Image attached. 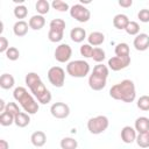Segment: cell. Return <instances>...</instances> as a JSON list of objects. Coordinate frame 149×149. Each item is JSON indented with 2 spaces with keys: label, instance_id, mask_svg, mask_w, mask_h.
<instances>
[{
  "label": "cell",
  "instance_id": "30bf717a",
  "mask_svg": "<svg viewBox=\"0 0 149 149\" xmlns=\"http://www.w3.org/2000/svg\"><path fill=\"white\" fill-rule=\"evenodd\" d=\"M130 64V56H114L108 59V68L112 71H120Z\"/></svg>",
  "mask_w": 149,
  "mask_h": 149
},
{
  "label": "cell",
  "instance_id": "9a60e30c",
  "mask_svg": "<svg viewBox=\"0 0 149 149\" xmlns=\"http://www.w3.org/2000/svg\"><path fill=\"white\" fill-rule=\"evenodd\" d=\"M70 38L72 40V42L74 43H80L83 42L85 38H87L86 36V30L81 27H74L71 29L70 31Z\"/></svg>",
  "mask_w": 149,
  "mask_h": 149
},
{
  "label": "cell",
  "instance_id": "5bb4252c",
  "mask_svg": "<svg viewBox=\"0 0 149 149\" xmlns=\"http://www.w3.org/2000/svg\"><path fill=\"white\" fill-rule=\"evenodd\" d=\"M121 140L122 142L129 144V143H133L135 140H136V130L135 128L130 127V126H125L122 129H121Z\"/></svg>",
  "mask_w": 149,
  "mask_h": 149
},
{
  "label": "cell",
  "instance_id": "7a4b0ae2",
  "mask_svg": "<svg viewBox=\"0 0 149 149\" xmlns=\"http://www.w3.org/2000/svg\"><path fill=\"white\" fill-rule=\"evenodd\" d=\"M109 95L115 100H121L123 102H133L136 98V90L133 80L125 79L113 85L109 90Z\"/></svg>",
  "mask_w": 149,
  "mask_h": 149
},
{
  "label": "cell",
  "instance_id": "d4e9b609",
  "mask_svg": "<svg viewBox=\"0 0 149 149\" xmlns=\"http://www.w3.org/2000/svg\"><path fill=\"white\" fill-rule=\"evenodd\" d=\"M135 141L140 148H149V132L139 133Z\"/></svg>",
  "mask_w": 149,
  "mask_h": 149
},
{
  "label": "cell",
  "instance_id": "4fadbf2b",
  "mask_svg": "<svg viewBox=\"0 0 149 149\" xmlns=\"http://www.w3.org/2000/svg\"><path fill=\"white\" fill-rule=\"evenodd\" d=\"M133 45L137 51H146L149 48V35L146 33H140L134 38Z\"/></svg>",
  "mask_w": 149,
  "mask_h": 149
},
{
  "label": "cell",
  "instance_id": "484cf974",
  "mask_svg": "<svg viewBox=\"0 0 149 149\" xmlns=\"http://www.w3.org/2000/svg\"><path fill=\"white\" fill-rule=\"evenodd\" d=\"M59 144H61L62 149H77V147H78L77 140H74L72 137H64V139H62Z\"/></svg>",
  "mask_w": 149,
  "mask_h": 149
},
{
  "label": "cell",
  "instance_id": "8fae6325",
  "mask_svg": "<svg viewBox=\"0 0 149 149\" xmlns=\"http://www.w3.org/2000/svg\"><path fill=\"white\" fill-rule=\"evenodd\" d=\"M55 59L59 63H66L72 56V49L66 43H61L55 49Z\"/></svg>",
  "mask_w": 149,
  "mask_h": 149
},
{
  "label": "cell",
  "instance_id": "7c38bea8",
  "mask_svg": "<svg viewBox=\"0 0 149 149\" xmlns=\"http://www.w3.org/2000/svg\"><path fill=\"white\" fill-rule=\"evenodd\" d=\"M50 113L56 119H65L70 114V107L65 102H54L50 107Z\"/></svg>",
  "mask_w": 149,
  "mask_h": 149
},
{
  "label": "cell",
  "instance_id": "f546056e",
  "mask_svg": "<svg viewBox=\"0 0 149 149\" xmlns=\"http://www.w3.org/2000/svg\"><path fill=\"white\" fill-rule=\"evenodd\" d=\"M14 115L7 113V112H2L0 114V125L3 126V127H7V126H10L12 123H14Z\"/></svg>",
  "mask_w": 149,
  "mask_h": 149
},
{
  "label": "cell",
  "instance_id": "4dcf8cb0",
  "mask_svg": "<svg viewBox=\"0 0 149 149\" xmlns=\"http://www.w3.org/2000/svg\"><path fill=\"white\" fill-rule=\"evenodd\" d=\"M13 13H14V16L16 19L22 20L28 15V9H27V7L24 5H19V6H15Z\"/></svg>",
  "mask_w": 149,
  "mask_h": 149
},
{
  "label": "cell",
  "instance_id": "8992f818",
  "mask_svg": "<svg viewBox=\"0 0 149 149\" xmlns=\"http://www.w3.org/2000/svg\"><path fill=\"white\" fill-rule=\"evenodd\" d=\"M49 33L48 38L52 43L61 42L64 36V29H65V21L62 19H52L49 23Z\"/></svg>",
  "mask_w": 149,
  "mask_h": 149
},
{
  "label": "cell",
  "instance_id": "7402d4cb",
  "mask_svg": "<svg viewBox=\"0 0 149 149\" xmlns=\"http://www.w3.org/2000/svg\"><path fill=\"white\" fill-rule=\"evenodd\" d=\"M30 122V116L28 113H24V112H20L17 115H15L14 118V123L19 127V128H24L29 125Z\"/></svg>",
  "mask_w": 149,
  "mask_h": 149
},
{
  "label": "cell",
  "instance_id": "f1b7e54d",
  "mask_svg": "<svg viewBox=\"0 0 149 149\" xmlns=\"http://www.w3.org/2000/svg\"><path fill=\"white\" fill-rule=\"evenodd\" d=\"M114 52L116 56H129V45L127 43H119L115 45Z\"/></svg>",
  "mask_w": 149,
  "mask_h": 149
},
{
  "label": "cell",
  "instance_id": "f35d334b",
  "mask_svg": "<svg viewBox=\"0 0 149 149\" xmlns=\"http://www.w3.org/2000/svg\"><path fill=\"white\" fill-rule=\"evenodd\" d=\"M119 6L123 7V8H128L133 5V0H119Z\"/></svg>",
  "mask_w": 149,
  "mask_h": 149
},
{
  "label": "cell",
  "instance_id": "52a82bcc",
  "mask_svg": "<svg viewBox=\"0 0 149 149\" xmlns=\"http://www.w3.org/2000/svg\"><path fill=\"white\" fill-rule=\"evenodd\" d=\"M108 125H109V121H108L107 116L98 115V116L91 118L87 121V129H88V132L91 134L98 135V134L104 133L108 128Z\"/></svg>",
  "mask_w": 149,
  "mask_h": 149
},
{
  "label": "cell",
  "instance_id": "4316f807",
  "mask_svg": "<svg viewBox=\"0 0 149 149\" xmlns=\"http://www.w3.org/2000/svg\"><path fill=\"white\" fill-rule=\"evenodd\" d=\"M91 58H92L94 62H97V63L99 64V63H101V62L106 58V54H105V51H104L101 48L97 47V48H93Z\"/></svg>",
  "mask_w": 149,
  "mask_h": 149
},
{
  "label": "cell",
  "instance_id": "1f68e13d",
  "mask_svg": "<svg viewBox=\"0 0 149 149\" xmlns=\"http://www.w3.org/2000/svg\"><path fill=\"white\" fill-rule=\"evenodd\" d=\"M51 7L58 12H66V10H70V7H69V3L65 2V1H62V0H54L51 2Z\"/></svg>",
  "mask_w": 149,
  "mask_h": 149
},
{
  "label": "cell",
  "instance_id": "d6986e66",
  "mask_svg": "<svg viewBox=\"0 0 149 149\" xmlns=\"http://www.w3.org/2000/svg\"><path fill=\"white\" fill-rule=\"evenodd\" d=\"M87 41L90 45L93 47H99L105 42V35L100 31H92L88 36H87Z\"/></svg>",
  "mask_w": 149,
  "mask_h": 149
},
{
  "label": "cell",
  "instance_id": "cb8c5ba5",
  "mask_svg": "<svg viewBox=\"0 0 149 149\" xmlns=\"http://www.w3.org/2000/svg\"><path fill=\"white\" fill-rule=\"evenodd\" d=\"M50 6L51 3H49L48 0H37V2L35 3V8L40 15L48 14L50 10Z\"/></svg>",
  "mask_w": 149,
  "mask_h": 149
},
{
  "label": "cell",
  "instance_id": "8d00e7d4",
  "mask_svg": "<svg viewBox=\"0 0 149 149\" xmlns=\"http://www.w3.org/2000/svg\"><path fill=\"white\" fill-rule=\"evenodd\" d=\"M137 17H139V20L141 22L148 23L149 22V9H147V8L140 9V12L137 13Z\"/></svg>",
  "mask_w": 149,
  "mask_h": 149
},
{
  "label": "cell",
  "instance_id": "44dd1931",
  "mask_svg": "<svg viewBox=\"0 0 149 149\" xmlns=\"http://www.w3.org/2000/svg\"><path fill=\"white\" fill-rule=\"evenodd\" d=\"M134 128L139 133H146L149 132V118L147 116H140L135 120Z\"/></svg>",
  "mask_w": 149,
  "mask_h": 149
},
{
  "label": "cell",
  "instance_id": "3957f363",
  "mask_svg": "<svg viewBox=\"0 0 149 149\" xmlns=\"http://www.w3.org/2000/svg\"><path fill=\"white\" fill-rule=\"evenodd\" d=\"M14 99L20 104V106L23 108V111L28 114H36L38 112V102L34 99V97L27 91L23 86H17L13 91Z\"/></svg>",
  "mask_w": 149,
  "mask_h": 149
},
{
  "label": "cell",
  "instance_id": "277c9868",
  "mask_svg": "<svg viewBox=\"0 0 149 149\" xmlns=\"http://www.w3.org/2000/svg\"><path fill=\"white\" fill-rule=\"evenodd\" d=\"M108 68L102 63L97 64L93 68L92 73L88 77V86L93 91H101L106 86L107 77H108Z\"/></svg>",
  "mask_w": 149,
  "mask_h": 149
},
{
  "label": "cell",
  "instance_id": "74e56055",
  "mask_svg": "<svg viewBox=\"0 0 149 149\" xmlns=\"http://www.w3.org/2000/svg\"><path fill=\"white\" fill-rule=\"evenodd\" d=\"M8 48H9L8 40L5 36H0V52L6 54V51L8 50Z\"/></svg>",
  "mask_w": 149,
  "mask_h": 149
},
{
  "label": "cell",
  "instance_id": "d590c367",
  "mask_svg": "<svg viewBox=\"0 0 149 149\" xmlns=\"http://www.w3.org/2000/svg\"><path fill=\"white\" fill-rule=\"evenodd\" d=\"M79 51H80V55H81L83 57H85V58H90V57L92 56L93 48H92V45H90L88 43H85V44H83V45L80 47Z\"/></svg>",
  "mask_w": 149,
  "mask_h": 149
},
{
  "label": "cell",
  "instance_id": "ac0fdd59",
  "mask_svg": "<svg viewBox=\"0 0 149 149\" xmlns=\"http://www.w3.org/2000/svg\"><path fill=\"white\" fill-rule=\"evenodd\" d=\"M28 28H29V24L23 21V20H19L14 23L13 26V33L15 36L17 37H23L27 33H28Z\"/></svg>",
  "mask_w": 149,
  "mask_h": 149
},
{
  "label": "cell",
  "instance_id": "d6a6232c",
  "mask_svg": "<svg viewBox=\"0 0 149 149\" xmlns=\"http://www.w3.org/2000/svg\"><path fill=\"white\" fill-rule=\"evenodd\" d=\"M137 107L141 109V111H149V95H142L137 99V102H136Z\"/></svg>",
  "mask_w": 149,
  "mask_h": 149
},
{
  "label": "cell",
  "instance_id": "2e32d148",
  "mask_svg": "<svg viewBox=\"0 0 149 149\" xmlns=\"http://www.w3.org/2000/svg\"><path fill=\"white\" fill-rule=\"evenodd\" d=\"M30 141H31V144L34 147H43L47 142V135L42 130H37V132H34L30 136Z\"/></svg>",
  "mask_w": 149,
  "mask_h": 149
},
{
  "label": "cell",
  "instance_id": "e0dca14e",
  "mask_svg": "<svg viewBox=\"0 0 149 149\" xmlns=\"http://www.w3.org/2000/svg\"><path fill=\"white\" fill-rule=\"evenodd\" d=\"M28 24H29V28H31L33 30H41L44 24H45V19L43 15H33L29 21H28Z\"/></svg>",
  "mask_w": 149,
  "mask_h": 149
},
{
  "label": "cell",
  "instance_id": "83f0119b",
  "mask_svg": "<svg viewBox=\"0 0 149 149\" xmlns=\"http://www.w3.org/2000/svg\"><path fill=\"white\" fill-rule=\"evenodd\" d=\"M125 30H126V33L128 35L136 36V35L140 34V24L137 22H135V21H129V23H128V26L126 27Z\"/></svg>",
  "mask_w": 149,
  "mask_h": 149
},
{
  "label": "cell",
  "instance_id": "836d02e7",
  "mask_svg": "<svg viewBox=\"0 0 149 149\" xmlns=\"http://www.w3.org/2000/svg\"><path fill=\"white\" fill-rule=\"evenodd\" d=\"M6 57H7L9 61H16V59H19V57H20V51H19V49L15 48V47H9L8 50L6 51Z\"/></svg>",
  "mask_w": 149,
  "mask_h": 149
},
{
  "label": "cell",
  "instance_id": "60d3db41",
  "mask_svg": "<svg viewBox=\"0 0 149 149\" xmlns=\"http://www.w3.org/2000/svg\"><path fill=\"white\" fill-rule=\"evenodd\" d=\"M6 106H7V104L5 102V100H3V99H0V112H1V113L5 112Z\"/></svg>",
  "mask_w": 149,
  "mask_h": 149
},
{
  "label": "cell",
  "instance_id": "ba28073f",
  "mask_svg": "<svg viewBox=\"0 0 149 149\" xmlns=\"http://www.w3.org/2000/svg\"><path fill=\"white\" fill-rule=\"evenodd\" d=\"M48 79L55 87H63L65 83V71L61 66H51L48 70Z\"/></svg>",
  "mask_w": 149,
  "mask_h": 149
},
{
  "label": "cell",
  "instance_id": "6da1fadb",
  "mask_svg": "<svg viewBox=\"0 0 149 149\" xmlns=\"http://www.w3.org/2000/svg\"><path fill=\"white\" fill-rule=\"evenodd\" d=\"M26 85L31 91L33 95L37 99V101L42 105L49 104L51 101V92L47 88V86L43 84L41 77L36 72H28L24 78Z\"/></svg>",
  "mask_w": 149,
  "mask_h": 149
},
{
  "label": "cell",
  "instance_id": "603a6c76",
  "mask_svg": "<svg viewBox=\"0 0 149 149\" xmlns=\"http://www.w3.org/2000/svg\"><path fill=\"white\" fill-rule=\"evenodd\" d=\"M15 84V79L12 74L9 73H2L0 77V87L3 90H9L14 86Z\"/></svg>",
  "mask_w": 149,
  "mask_h": 149
},
{
  "label": "cell",
  "instance_id": "ab89813d",
  "mask_svg": "<svg viewBox=\"0 0 149 149\" xmlns=\"http://www.w3.org/2000/svg\"><path fill=\"white\" fill-rule=\"evenodd\" d=\"M0 149H9V143L6 140H0Z\"/></svg>",
  "mask_w": 149,
  "mask_h": 149
},
{
  "label": "cell",
  "instance_id": "5b68a950",
  "mask_svg": "<svg viewBox=\"0 0 149 149\" xmlns=\"http://www.w3.org/2000/svg\"><path fill=\"white\" fill-rule=\"evenodd\" d=\"M90 64L84 59L71 61L66 65V72L74 78H84L90 73Z\"/></svg>",
  "mask_w": 149,
  "mask_h": 149
},
{
  "label": "cell",
  "instance_id": "ffe728a7",
  "mask_svg": "<svg viewBox=\"0 0 149 149\" xmlns=\"http://www.w3.org/2000/svg\"><path fill=\"white\" fill-rule=\"evenodd\" d=\"M129 19H128V16L126 15V14H116L115 16H114V19H113V26L116 28V29H126V27L128 26V23H129Z\"/></svg>",
  "mask_w": 149,
  "mask_h": 149
},
{
  "label": "cell",
  "instance_id": "e575fe53",
  "mask_svg": "<svg viewBox=\"0 0 149 149\" xmlns=\"http://www.w3.org/2000/svg\"><path fill=\"white\" fill-rule=\"evenodd\" d=\"M5 112H7V113H9V114H12V115L15 116V115H17L21 112V109H20V107L17 106L16 102H7V106H6Z\"/></svg>",
  "mask_w": 149,
  "mask_h": 149
},
{
  "label": "cell",
  "instance_id": "9c48e42d",
  "mask_svg": "<svg viewBox=\"0 0 149 149\" xmlns=\"http://www.w3.org/2000/svg\"><path fill=\"white\" fill-rule=\"evenodd\" d=\"M70 15L72 19H74L78 22H87L91 17V12L81 3H77L73 5L72 7H70Z\"/></svg>",
  "mask_w": 149,
  "mask_h": 149
}]
</instances>
